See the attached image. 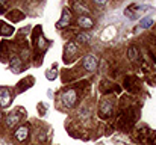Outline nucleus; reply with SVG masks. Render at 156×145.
<instances>
[{
    "label": "nucleus",
    "mask_w": 156,
    "mask_h": 145,
    "mask_svg": "<svg viewBox=\"0 0 156 145\" xmlns=\"http://www.w3.org/2000/svg\"><path fill=\"white\" fill-rule=\"evenodd\" d=\"M82 67L88 71V73H94L99 67V57L96 54H87L82 60Z\"/></svg>",
    "instance_id": "f257e3e1"
},
{
    "label": "nucleus",
    "mask_w": 156,
    "mask_h": 145,
    "mask_svg": "<svg viewBox=\"0 0 156 145\" xmlns=\"http://www.w3.org/2000/svg\"><path fill=\"white\" fill-rule=\"evenodd\" d=\"M77 101V92L76 89H68L62 94V104L65 107H73Z\"/></svg>",
    "instance_id": "f03ea898"
},
{
    "label": "nucleus",
    "mask_w": 156,
    "mask_h": 145,
    "mask_svg": "<svg viewBox=\"0 0 156 145\" xmlns=\"http://www.w3.org/2000/svg\"><path fill=\"white\" fill-rule=\"evenodd\" d=\"M14 138L18 141V142H24L27 138H29V124H24V126H20L15 133H14Z\"/></svg>",
    "instance_id": "7ed1b4c3"
},
{
    "label": "nucleus",
    "mask_w": 156,
    "mask_h": 145,
    "mask_svg": "<svg viewBox=\"0 0 156 145\" xmlns=\"http://www.w3.org/2000/svg\"><path fill=\"white\" fill-rule=\"evenodd\" d=\"M144 9H147V6L132 5V6H129V8L124 11V15H126L127 18H130V20H135V18L138 17V12H140V11H144Z\"/></svg>",
    "instance_id": "20e7f679"
},
{
    "label": "nucleus",
    "mask_w": 156,
    "mask_h": 145,
    "mask_svg": "<svg viewBox=\"0 0 156 145\" xmlns=\"http://www.w3.org/2000/svg\"><path fill=\"white\" fill-rule=\"evenodd\" d=\"M70 21H71V11H70L68 8H65V9L62 11V17H61V20L56 23V27H58V29H62V27L68 26Z\"/></svg>",
    "instance_id": "39448f33"
},
{
    "label": "nucleus",
    "mask_w": 156,
    "mask_h": 145,
    "mask_svg": "<svg viewBox=\"0 0 156 145\" xmlns=\"http://www.w3.org/2000/svg\"><path fill=\"white\" fill-rule=\"evenodd\" d=\"M12 101V97H11V92L8 88H0V106L6 107L9 106Z\"/></svg>",
    "instance_id": "423d86ee"
},
{
    "label": "nucleus",
    "mask_w": 156,
    "mask_h": 145,
    "mask_svg": "<svg viewBox=\"0 0 156 145\" xmlns=\"http://www.w3.org/2000/svg\"><path fill=\"white\" fill-rule=\"evenodd\" d=\"M100 115L105 116V118H109L112 115V103L111 101L105 100L103 103H102V106H100Z\"/></svg>",
    "instance_id": "0eeeda50"
},
{
    "label": "nucleus",
    "mask_w": 156,
    "mask_h": 145,
    "mask_svg": "<svg viewBox=\"0 0 156 145\" xmlns=\"http://www.w3.org/2000/svg\"><path fill=\"white\" fill-rule=\"evenodd\" d=\"M77 24H79V27H82V29H90V27H93V20L88 17V15H80L79 18H77Z\"/></svg>",
    "instance_id": "6e6552de"
},
{
    "label": "nucleus",
    "mask_w": 156,
    "mask_h": 145,
    "mask_svg": "<svg viewBox=\"0 0 156 145\" xmlns=\"http://www.w3.org/2000/svg\"><path fill=\"white\" fill-rule=\"evenodd\" d=\"M18 123H20V112H12V113L8 116V119H6L8 127H14V126L18 124Z\"/></svg>",
    "instance_id": "1a4fd4ad"
},
{
    "label": "nucleus",
    "mask_w": 156,
    "mask_h": 145,
    "mask_svg": "<svg viewBox=\"0 0 156 145\" xmlns=\"http://www.w3.org/2000/svg\"><path fill=\"white\" fill-rule=\"evenodd\" d=\"M9 67H11V70H14V71L23 70V67H21V59H20V57H12V59L9 60Z\"/></svg>",
    "instance_id": "9d476101"
},
{
    "label": "nucleus",
    "mask_w": 156,
    "mask_h": 145,
    "mask_svg": "<svg viewBox=\"0 0 156 145\" xmlns=\"http://www.w3.org/2000/svg\"><path fill=\"white\" fill-rule=\"evenodd\" d=\"M12 32H14V27H12V26H5V23L0 21V35H3V36H9Z\"/></svg>",
    "instance_id": "9b49d317"
},
{
    "label": "nucleus",
    "mask_w": 156,
    "mask_h": 145,
    "mask_svg": "<svg viewBox=\"0 0 156 145\" xmlns=\"http://www.w3.org/2000/svg\"><path fill=\"white\" fill-rule=\"evenodd\" d=\"M127 57L132 59V60H136L138 59V50H136V47H130L127 50Z\"/></svg>",
    "instance_id": "f8f14e48"
},
{
    "label": "nucleus",
    "mask_w": 156,
    "mask_h": 145,
    "mask_svg": "<svg viewBox=\"0 0 156 145\" xmlns=\"http://www.w3.org/2000/svg\"><path fill=\"white\" fill-rule=\"evenodd\" d=\"M90 40H91V35L87 33V32H82V33L77 35V41H79V43H88Z\"/></svg>",
    "instance_id": "ddd939ff"
},
{
    "label": "nucleus",
    "mask_w": 156,
    "mask_h": 145,
    "mask_svg": "<svg viewBox=\"0 0 156 145\" xmlns=\"http://www.w3.org/2000/svg\"><path fill=\"white\" fill-rule=\"evenodd\" d=\"M152 24H153V20L152 18H143L141 20V27L143 29H149Z\"/></svg>",
    "instance_id": "4468645a"
},
{
    "label": "nucleus",
    "mask_w": 156,
    "mask_h": 145,
    "mask_svg": "<svg viewBox=\"0 0 156 145\" xmlns=\"http://www.w3.org/2000/svg\"><path fill=\"white\" fill-rule=\"evenodd\" d=\"M74 9H76V11H82V14L90 12V11H88V8H87V6H83L82 3H79V2H76V3H74Z\"/></svg>",
    "instance_id": "2eb2a0df"
},
{
    "label": "nucleus",
    "mask_w": 156,
    "mask_h": 145,
    "mask_svg": "<svg viewBox=\"0 0 156 145\" xmlns=\"http://www.w3.org/2000/svg\"><path fill=\"white\" fill-rule=\"evenodd\" d=\"M8 0H0V14H5V6H6Z\"/></svg>",
    "instance_id": "dca6fc26"
},
{
    "label": "nucleus",
    "mask_w": 156,
    "mask_h": 145,
    "mask_svg": "<svg viewBox=\"0 0 156 145\" xmlns=\"http://www.w3.org/2000/svg\"><path fill=\"white\" fill-rule=\"evenodd\" d=\"M93 2H96L97 5H105L106 3V0H93Z\"/></svg>",
    "instance_id": "f3484780"
},
{
    "label": "nucleus",
    "mask_w": 156,
    "mask_h": 145,
    "mask_svg": "<svg viewBox=\"0 0 156 145\" xmlns=\"http://www.w3.org/2000/svg\"><path fill=\"white\" fill-rule=\"evenodd\" d=\"M0 119H2V112H0Z\"/></svg>",
    "instance_id": "a211bd4d"
}]
</instances>
